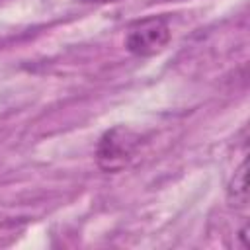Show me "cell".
<instances>
[{"label": "cell", "mask_w": 250, "mask_h": 250, "mask_svg": "<svg viewBox=\"0 0 250 250\" xmlns=\"http://www.w3.org/2000/svg\"><path fill=\"white\" fill-rule=\"evenodd\" d=\"M139 141H141L139 135L123 125H117L105 131L96 148V158L100 168L105 172H117L125 168L131 162L139 146Z\"/></svg>", "instance_id": "obj_1"}, {"label": "cell", "mask_w": 250, "mask_h": 250, "mask_svg": "<svg viewBox=\"0 0 250 250\" xmlns=\"http://www.w3.org/2000/svg\"><path fill=\"white\" fill-rule=\"evenodd\" d=\"M170 37H172V31L166 18L152 16L137 21L129 29L125 47L129 53L137 57H152L170 43Z\"/></svg>", "instance_id": "obj_2"}, {"label": "cell", "mask_w": 250, "mask_h": 250, "mask_svg": "<svg viewBox=\"0 0 250 250\" xmlns=\"http://www.w3.org/2000/svg\"><path fill=\"white\" fill-rule=\"evenodd\" d=\"M229 195H230V199H234L236 205H246V199H248V189H246V162H242L240 168L236 170V174L232 178V184L229 188Z\"/></svg>", "instance_id": "obj_3"}, {"label": "cell", "mask_w": 250, "mask_h": 250, "mask_svg": "<svg viewBox=\"0 0 250 250\" xmlns=\"http://www.w3.org/2000/svg\"><path fill=\"white\" fill-rule=\"evenodd\" d=\"M90 2H115V0H90Z\"/></svg>", "instance_id": "obj_4"}]
</instances>
